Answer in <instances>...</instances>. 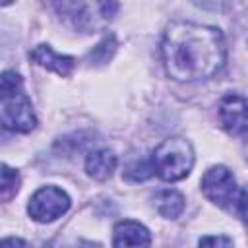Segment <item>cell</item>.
I'll use <instances>...</instances> for the list:
<instances>
[{
  "mask_svg": "<svg viewBox=\"0 0 248 248\" xmlns=\"http://www.w3.org/2000/svg\"><path fill=\"white\" fill-rule=\"evenodd\" d=\"M161 56L169 78L184 83L213 78L227 58L221 29L194 21H172L161 41Z\"/></svg>",
  "mask_w": 248,
  "mask_h": 248,
  "instance_id": "obj_1",
  "label": "cell"
},
{
  "mask_svg": "<svg viewBox=\"0 0 248 248\" xmlns=\"http://www.w3.org/2000/svg\"><path fill=\"white\" fill-rule=\"evenodd\" d=\"M192 167H194V149L188 140L178 136L161 141L151 155L153 172L167 182H176L186 178Z\"/></svg>",
  "mask_w": 248,
  "mask_h": 248,
  "instance_id": "obj_2",
  "label": "cell"
},
{
  "mask_svg": "<svg viewBox=\"0 0 248 248\" xmlns=\"http://www.w3.org/2000/svg\"><path fill=\"white\" fill-rule=\"evenodd\" d=\"M202 192L215 205L232 209L238 213L240 219H244L246 192L236 186V180L227 167L217 165V167H211L209 170H205V174L202 178Z\"/></svg>",
  "mask_w": 248,
  "mask_h": 248,
  "instance_id": "obj_3",
  "label": "cell"
},
{
  "mask_svg": "<svg viewBox=\"0 0 248 248\" xmlns=\"http://www.w3.org/2000/svg\"><path fill=\"white\" fill-rule=\"evenodd\" d=\"M68 209H70V196L58 186L39 188L27 203V213L37 223H50L62 217Z\"/></svg>",
  "mask_w": 248,
  "mask_h": 248,
  "instance_id": "obj_4",
  "label": "cell"
},
{
  "mask_svg": "<svg viewBox=\"0 0 248 248\" xmlns=\"http://www.w3.org/2000/svg\"><path fill=\"white\" fill-rule=\"evenodd\" d=\"M37 126V116L29 99L19 97L0 112V128L8 132L27 134Z\"/></svg>",
  "mask_w": 248,
  "mask_h": 248,
  "instance_id": "obj_5",
  "label": "cell"
},
{
  "mask_svg": "<svg viewBox=\"0 0 248 248\" xmlns=\"http://www.w3.org/2000/svg\"><path fill=\"white\" fill-rule=\"evenodd\" d=\"M219 118L231 136L246 134V101L236 93H229L219 103Z\"/></svg>",
  "mask_w": 248,
  "mask_h": 248,
  "instance_id": "obj_6",
  "label": "cell"
},
{
  "mask_svg": "<svg viewBox=\"0 0 248 248\" xmlns=\"http://www.w3.org/2000/svg\"><path fill=\"white\" fill-rule=\"evenodd\" d=\"M149 246H151V234L147 227L132 219H124L116 223L112 232V248H149Z\"/></svg>",
  "mask_w": 248,
  "mask_h": 248,
  "instance_id": "obj_7",
  "label": "cell"
},
{
  "mask_svg": "<svg viewBox=\"0 0 248 248\" xmlns=\"http://www.w3.org/2000/svg\"><path fill=\"white\" fill-rule=\"evenodd\" d=\"M29 58L41 66V68H46L50 72H56L58 76L66 78L74 72L76 68V58L74 56H66V54H58L52 50L50 45H37L31 52H29Z\"/></svg>",
  "mask_w": 248,
  "mask_h": 248,
  "instance_id": "obj_8",
  "label": "cell"
},
{
  "mask_svg": "<svg viewBox=\"0 0 248 248\" xmlns=\"http://www.w3.org/2000/svg\"><path fill=\"white\" fill-rule=\"evenodd\" d=\"M114 169H116V155L110 149H95L85 159V170L93 180L103 182L110 178Z\"/></svg>",
  "mask_w": 248,
  "mask_h": 248,
  "instance_id": "obj_9",
  "label": "cell"
},
{
  "mask_svg": "<svg viewBox=\"0 0 248 248\" xmlns=\"http://www.w3.org/2000/svg\"><path fill=\"white\" fill-rule=\"evenodd\" d=\"M153 205L165 219H176L184 211V196L176 190H161L153 198Z\"/></svg>",
  "mask_w": 248,
  "mask_h": 248,
  "instance_id": "obj_10",
  "label": "cell"
},
{
  "mask_svg": "<svg viewBox=\"0 0 248 248\" xmlns=\"http://www.w3.org/2000/svg\"><path fill=\"white\" fill-rule=\"evenodd\" d=\"M114 50H116V39H114L112 33H107L97 43V46L89 52V60H91V64H105L112 58Z\"/></svg>",
  "mask_w": 248,
  "mask_h": 248,
  "instance_id": "obj_11",
  "label": "cell"
},
{
  "mask_svg": "<svg viewBox=\"0 0 248 248\" xmlns=\"http://www.w3.org/2000/svg\"><path fill=\"white\" fill-rule=\"evenodd\" d=\"M21 76L17 72H12V70H6L0 74V101H6V99H12L16 95H19L21 91Z\"/></svg>",
  "mask_w": 248,
  "mask_h": 248,
  "instance_id": "obj_12",
  "label": "cell"
},
{
  "mask_svg": "<svg viewBox=\"0 0 248 248\" xmlns=\"http://www.w3.org/2000/svg\"><path fill=\"white\" fill-rule=\"evenodd\" d=\"M153 174V169H151V163H147L145 159H134L130 161L126 167H124V172L122 176L130 182H140V180H145Z\"/></svg>",
  "mask_w": 248,
  "mask_h": 248,
  "instance_id": "obj_13",
  "label": "cell"
},
{
  "mask_svg": "<svg viewBox=\"0 0 248 248\" xmlns=\"http://www.w3.org/2000/svg\"><path fill=\"white\" fill-rule=\"evenodd\" d=\"M19 188V174L8 165H0V196H12Z\"/></svg>",
  "mask_w": 248,
  "mask_h": 248,
  "instance_id": "obj_14",
  "label": "cell"
},
{
  "mask_svg": "<svg viewBox=\"0 0 248 248\" xmlns=\"http://www.w3.org/2000/svg\"><path fill=\"white\" fill-rule=\"evenodd\" d=\"M200 248H234V244L225 234H213V236H203L200 240Z\"/></svg>",
  "mask_w": 248,
  "mask_h": 248,
  "instance_id": "obj_15",
  "label": "cell"
},
{
  "mask_svg": "<svg viewBox=\"0 0 248 248\" xmlns=\"http://www.w3.org/2000/svg\"><path fill=\"white\" fill-rule=\"evenodd\" d=\"M0 248H25V242L17 236H8L0 240Z\"/></svg>",
  "mask_w": 248,
  "mask_h": 248,
  "instance_id": "obj_16",
  "label": "cell"
},
{
  "mask_svg": "<svg viewBox=\"0 0 248 248\" xmlns=\"http://www.w3.org/2000/svg\"><path fill=\"white\" fill-rule=\"evenodd\" d=\"M70 248H103L99 242H91V240H79V242H76L74 246H70Z\"/></svg>",
  "mask_w": 248,
  "mask_h": 248,
  "instance_id": "obj_17",
  "label": "cell"
}]
</instances>
